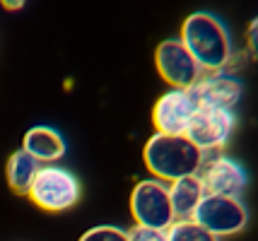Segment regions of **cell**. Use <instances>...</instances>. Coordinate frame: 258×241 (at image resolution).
Here are the masks:
<instances>
[{
	"instance_id": "8",
	"label": "cell",
	"mask_w": 258,
	"mask_h": 241,
	"mask_svg": "<svg viewBox=\"0 0 258 241\" xmlns=\"http://www.w3.org/2000/svg\"><path fill=\"white\" fill-rule=\"evenodd\" d=\"M236 126L234 111L227 109H205L201 106L196 116L191 118V123L186 128V138L193 145H198L203 152L210 149H222L232 138V130Z\"/></svg>"
},
{
	"instance_id": "14",
	"label": "cell",
	"mask_w": 258,
	"mask_h": 241,
	"mask_svg": "<svg viewBox=\"0 0 258 241\" xmlns=\"http://www.w3.org/2000/svg\"><path fill=\"white\" fill-rule=\"evenodd\" d=\"M167 241H220L193 219H176L167 229Z\"/></svg>"
},
{
	"instance_id": "3",
	"label": "cell",
	"mask_w": 258,
	"mask_h": 241,
	"mask_svg": "<svg viewBox=\"0 0 258 241\" xmlns=\"http://www.w3.org/2000/svg\"><path fill=\"white\" fill-rule=\"evenodd\" d=\"M80 195V179L60 164H41L27 188V198L44 212H66L78 205Z\"/></svg>"
},
{
	"instance_id": "10",
	"label": "cell",
	"mask_w": 258,
	"mask_h": 241,
	"mask_svg": "<svg viewBox=\"0 0 258 241\" xmlns=\"http://www.w3.org/2000/svg\"><path fill=\"white\" fill-rule=\"evenodd\" d=\"M191 92L198 106L234 111V106L241 99L244 85L234 75H229L225 70H217V72H203V77L191 87Z\"/></svg>"
},
{
	"instance_id": "4",
	"label": "cell",
	"mask_w": 258,
	"mask_h": 241,
	"mask_svg": "<svg viewBox=\"0 0 258 241\" xmlns=\"http://www.w3.org/2000/svg\"><path fill=\"white\" fill-rule=\"evenodd\" d=\"M131 215L138 227L167 231L176 222L169 198V184L152 176L138 181L131 193Z\"/></svg>"
},
{
	"instance_id": "17",
	"label": "cell",
	"mask_w": 258,
	"mask_h": 241,
	"mask_svg": "<svg viewBox=\"0 0 258 241\" xmlns=\"http://www.w3.org/2000/svg\"><path fill=\"white\" fill-rule=\"evenodd\" d=\"M246 46L251 51V56L258 58V17L253 22L248 24V32H246Z\"/></svg>"
},
{
	"instance_id": "15",
	"label": "cell",
	"mask_w": 258,
	"mask_h": 241,
	"mask_svg": "<svg viewBox=\"0 0 258 241\" xmlns=\"http://www.w3.org/2000/svg\"><path fill=\"white\" fill-rule=\"evenodd\" d=\"M78 241H128V231L113 224H99L87 229Z\"/></svg>"
},
{
	"instance_id": "5",
	"label": "cell",
	"mask_w": 258,
	"mask_h": 241,
	"mask_svg": "<svg viewBox=\"0 0 258 241\" xmlns=\"http://www.w3.org/2000/svg\"><path fill=\"white\" fill-rule=\"evenodd\" d=\"M193 222L215 234L217 239L239 234L248 224V210L239 195H213L205 193L201 205L193 212Z\"/></svg>"
},
{
	"instance_id": "11",
	"label": "cell",
	"mask_w": 258,
	"mask_h": 241,
	"mask_svg": "<svg viewBox=\"0 0 258 241\" xmlns=\"http://www.w3.org/2000/svg\"><path fill=\"white\" fill-rule=\"evenodd\" d=\"M22 149L39 164H56L68 152V142L53 126H32L22 138Z\"/></svg>"
},
{
	"instance_id": "1",
	"label": "cell",
	"mask_w": 258,
	"mask_h": 241,
	"mask_svg": "<svg viewBox=\"0 0 258 241\" xmlns=\"http://www.w3.org/2000/svg\"><path fill=\"white\" fill-rule=\"evenodd\" d=\"M179 41L188 48V53L196 58L203 72L225 70L234 56L229 29L217 15L205 10L191 12L181 22Z\"/></svg>"
},
{
	"instance_id": "6",
	"label": "cell",
	"mask_w": 258,
	"mask_h": 241,
	"mask_svg": "<svg viewBox=\"0 0 258 241\" xmlns=\"http://www.w3.org/2000/svg\"><path fill=\"white\" fill-rule=\"evenodd\" d=\"M155 68L159 77L176 90H191L203 77L201 65L188 53V48L179 41V36L159 41V46L155 48Z\"/></svg>"
},
{
	"instance_id": "16",
	"label": "cell",
	"mask_w": 258,
	"mask_h": 241,
	"mask_svg": "<svg viewBox=\"0 0 258 241\" xmlns=\"http://www.w3.org/2000/svg\"><path fill=\"white\" fill-rule=\"evenodd\" d=\"M128 241H167V231L162 229H147V227H138L128 231Z\"/></svg>"
},
{
	"instance_id": "13",
	"label": "cell",
	"mask_w": 258,
	"mask_h": 241,
	"mask_svg": "<svg viewBox=\"0 0 258 241\" xmlns=\"http://www.w3.org/2000/svg\"><path fill=\"white\" fill-rule=\"evenodd\" d=\"M39 162L34 159L29 152L24 149H17L8 157V164H5V179H8V186H10L15 193H24L27 195V188L32 184V179L39 172Z\"/></svg>"
},
{
	"instance_id": "2",
	"label": "cell",
	"mask_w": 258,
	"mask_h": 241,
	"mask_svg": "<svg viewBox=\"0 0 258 241\" xmlns=\"http://www.w3.org/2000/svg\"><path fill=\"white\" fill-rule=\"evenodd\" d=\"M143 162L152 179L171 184L183 176H198L205 162V152L193 145L186 135L155 133L147 138L143 147Z\"/></svg>"
},
{
	"instance_id": "12",
	"label": "cell",
	"mask_w": 258,
	"mask_h": 241,
	"mask_svg": "<svg viewBox=\"0 0 258 241\" xmlns=\"http://www.w3.org/2000/svg\"><path fill=\"white\" fill-rule=\"evenodd\" d=\"M205 188H203L198 176H183L179 181L169 184V198H171V210L176 219H191L196 207L201 205Z\"/></svg>"
},
{
	"instance_id": "18",
	"label": "cell",
	"mask_w": 258,
	"mask_h": 241,
	"mask_svg": "<svg viewBox=\"0 0 258 241\" xmlns=\"http://www.w3.org/2000/svg\"><path fill=\"white\" fill-rule=\"evenodd\" d=\"M24 3H27V0H0V5H3L5 10H12V12L22 10V8H24Z\"/></svg>"
},
{
	"instance_id": "7",
	"label": "cell",
	"mask_w": 258,
	"mask_h": 241,
	"mask_svg": "<svg viewBox=\"0 0 258 241\" xmlns=\"http://www.w3.org/2000/svg\"><path fill=\"white\" fill-rule=\"evenodd\" d=\"M198 109L201 106L191 90L169 87L152 106V126L164 135H183Z\"/></svg>"
},
{
	"instance_id": "9",
	"label": "cell",
	"mask_w": 258,
	"mask_h": 241,
	"mask_svg": "<svg viewBox=\"0 0 258 241\" xmlns=\"http://www.w3.org/2000/svg\"><path fill=\"white\" fill-rule=\"evenodd\" d=\"M198 179H201L205 193L213 195H241V191L248 184L246 169L227 154H215L203 162Z\"/></svg>"
}]
</instances>
